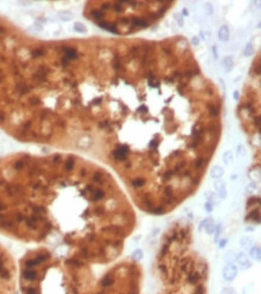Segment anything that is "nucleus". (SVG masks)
<instances>
[{"instance_id": "nucleus-1", "label": "nucleus", "mask_w": 261, "mask_h": 294, "mask_svg": "<svg viewBox=\"0 0 261 294\" xmlns=\"http://www.w3.org/2000/svg\"><path fill=\"white\" fill-rule=\"evenodd\" d=\"M136 213L116 178L76 154L0 158V234L89 264L118 259Z\"/></svg>"}, {"instance_id": "nucleus-2", "label": "nucleus", "mask_w": 261, "mask_h": 294, "mask_svg": "<svg viewBox=\"0 0 261 294\" xmlns=\"http://www.w3.org/2000/svg\"><path fill=\"white\" fill-rule=\"evenodd\" d=\"M17 270L19 294H141L143 287V269L131 257L96 274L87 261L37 246Z\"/></svg>"}, {"instance_id": "nucleus-3", "label": "nucleus", "mask_w": 261, "mask_h": 294, "mask_svg": "<svg viewBox=\"0 0 261 294\" xmlns=\"http://www.w3.org/2000/svg\"><path fill=\"white\" fill-rule=\"evenodd\" d=\"M154 276L155 294H208V263L195 248L189 222L177 221L164 233Z\"/></svg>"}, {"instance_id": "nucleus-4", "label": "nucleus", "mask_w": 261, "mask_h": 294, "mask_svg": "<svg viewBox=\"0 0 261 294\" xmlns=\"http://www.w3.org/2000/svg\"><path fill=\"white\" fill-rule=\"evenodd\" d=\"M236 274H237V268L235 265H232V264H228L224 268V271H223L224 279L228 280V281H232L236 277Z\"/></svg>"}, {"instance_id": "nucleus-5", "label": "nucleus", "mask_w": 261, "mask_h": 294, "mask_svg": "<svg viewBox=\"0 0 261 294\" xmlns=\"http://www.w3.org/2000/svg\"><path fill=\"white\" fill-rule=\"evenodd\" d=\"M218 36H219V39L221 40V41H226L229 39V29L226 25H223L220 29H219V32H218Z\"/></svg>"}, {"instance_id": "nucleus-6", "label": "nucleus", "mask_w": 261, "mask_h": 294, "mask_svg": "<svg viewBox=\"0 0 261 294\" xmlns=\"http://www.w3.org/2000/svg\"><path fill=\"white\" fill-rule=\"evenodd\" d=\"M236 261H237V264H238L241 268H243V269L249 265V261L246 258V256H243V254H238L237 258H236Z\"/></svg>"}, {"instance_id": "nucleus-7", "label": "nucleus", "mask_w": 261, "mask_h": 294, "mask_svg": "<svg viewBox=\"0 0 261 294\" xmlns=\"http://www.w3.org/2000/svg\"><path fill=\"white\" fill-rule=\"evenodd\" d=\"M223 174H224V171H223V169L220 166H217V168L212 169V171H211V176L213 178H220L223 176Z\"/></svg>"}, {"instance_id": "nucleus-8", "label": "nucleus", "mask_w": 261, "mask_h": 294, "mask_svg": "<svg viewBox=\"0 0 261 294\" xmlns=\"http://www.w3.org/2000/svg\"><path fill=\"white\" fill-rule=\"evenodd\" d=\"M250 256H251L254 259L259 261V259H260V247H259V246H254V247L251 248V251H250Z\"/></svg>"}, {"instance_id": "nucleus-9", "label": "nucleus", "mask_w": 261, "mask_h": 294, "mask_svg": "<svg viewBox=\"0 0 261 294\" xmlns=\"http://www.w3.org/2000/svg\"><path fill=\"white\" fill-rule=\"evenodd\" d=\"M142 254H143V252H142L141 250H136L134 253H132V256H131V258H134L135 261H140V259H142Z\"/></svg>"}, {"instance_id": "nucleus-10", "label": "nucleus", "mask_w": 261, "mask_h": 294, "mask_svg": "<svg viewBox=\"0 0 261 294\" xmlns=\"http://www.w3.org/2000/svg\"><path fill=\"white\" fill-rule=\"evenodd\" d=\"M75 29H76L77 32H79V33H86V32H87V28H86L84 25H82L81 23H76Z\"/></svg>"}, {"instance_id": "nucleus-11", "label": "nucleus", "mask_w": 261, "mask_h": 294, "mask_svg": "<svg viewBox=\"0 0 261 294\" xmlns=\"http://www.w3.org/2000/svg\"><path fill=\"white\" fill-rule=\"evenodd\" d=\"M253 52H254V50H253V45H251V44H248V45H247V47H246L244 55H251Z\"/></svg>"}, {"instance_id": "nucleus-12", "label": "nucleus", "mask_w": 261, "mask_h": 294, "mask_svg": "<svg viewBox=\"0 0 261 294\" xmlns=\"http://www.w3.org/2000/svg\"><path fill=\"white\" fill-rule=\"evenodd\" d=\"M221 294H236V293H235V291H233L232 288L229 287V288H224L223 292H221Z\"/></svg>"}]
</instances>
